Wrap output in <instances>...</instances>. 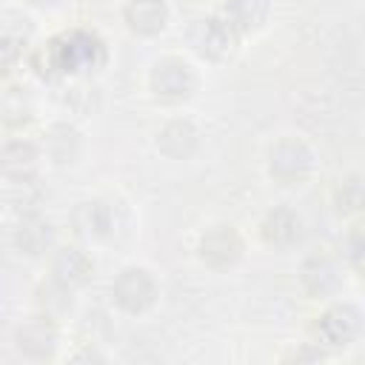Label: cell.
Returning <instances> with one entry per match:
<instances>
[{
	"mask_svg": "<svg viewBox=\"0 0 365 365\" xmlns=\"http://www.w3.org/2000/svg\"><path fill=\"white\" fill-rule=\"evenodd\" d=\"M71 231L83 242H114L128 231V208L117 197H91L74 205Z\"/></svg>",
	"mask_w": 365,
	"mask_h": 365,
	"instance_id": "obj_1",
	"label": "cell"
},
{
	"mask_svg": "<svg viewBox=\"0 0 365 365\" xmlns=\"http://www.w3.org/2000/svg\"><path fill=\"white\" fill-rule=\"evenodd\" d=\"M317 168V154L314 148L294 134L279 137L277 143H271V148L265 151V174L277 182V185H302L311 180Z\"/></svg>",
	"mask_w": 365,
	"mask_h": 365,
	"instance_id": "obj_2",
	"label": "cell"
},
{
	"mask_svg": "<svg viewBox=\"0 0 365 365\" xmlns=\"http://www.w3.org/2000/svg\"><path fill=\"white\" fill-rule=\"evenodd\" d=\"M111 302L125 317L148 314L160 299V282L145 265H125L111 279Z\"/></svg>",
	"mask_w": 365,
	"mask_h": 365,
	"instance_id": "obj_3",
	"label": "cell"
},
{
	"mask_svg": "<svg viewBox=\"0 0 365 365\" xmlns=\"http://www.w3.org/2000/svg\"><path fill=\"white\" fill-rule=\"evenodd\" d=\"M197 71L188 60L182 57H160L151 71H148V91L154 94V100L165 103V106H180L188 103L197 91Z\"/></svg>",
	"mask_w": 365,
	"mask_h": 365,
	"instance_id": "obj_4",
	"label": "cell"
},
{
	"mask_svg": "<svg viewBox=\"0 0 365 365\" xmlns=\"http://www.w3.org/2000/svg\"><path fill=\"white\" fill-rule=\"evenodd\" d=\"M362 331V311L354 302H331L314 322H311V336L317 345L325 351H339L356 342Z\"/></svg>",
	"mask_w": 365,
	"mask_h": 365,
	"instance_id": "obj_5",
	"label": "cell"
},
{
	"mask_svg": "<svg viewBox=\"0 0 365 365\" xmlns=\"http://www.w3.org/2000/svg\"><path fill=\"white\" fill-rule=\"evenodd\" d=\"M103 43L94 34L86 31H71L60 40H54L46 48L48 68L54 74H74V71H91L103 60Z\"/></svg>",
	"mask_w": 365,
	"mask_h": 365,
	"instance_id": "obj_6",
	"label": "cell"
},
{
	"mask_svg": "<svg viewBox=\"0 0 365 365\" xmlns=\"http://www.w3.org/2000/svg\"><path fill=\"white\" fill-rule=\"evenodd\" d=\"M185 40H188L191 51H194L200 60H205V63H225V60L234 54L237 43H240V37L228 29V23H225L220 14L197 17V20L188 26Z\"/></svg>",
	"mask_w": 365,
	"mask_h": 365,
	"instance_id": "obj_7",
	"label": "cell"
},
{
	"mask_svg": "<svg viewBox=\"0 0 365 365\" xmlns=\"http://www.w3.org/2000/svg\"><path fill=\"white\" fill-rule=\"evenodd\" d=\"M197 259L211 268V271H228L234 268L242 254H245V242H242V234L231 225V222H214L208 225L200 237H197Z\"/></svg>",
	"mask_w": 365,
	"mask_h": 365,
	"instance_id": "obj_8",
	"label": "cell"
},
{
	"mask_svg": "<svg viewBox=\"0 0 365 365\" xmlns=\"http://www.w3.org/2000/svg\"><path fill=\"white\" fill-rule=\"evenodd\" d=\"M14 348H17L20 356H26L31 362L54 359V354L60 348V325H57V319H51L48 314L34 311L31 317H26L14 328Z\"/></svg>",
	"mask_w": 365,
	"mask_h": 365,
	"instance_id": "obj_9",
	"label": "cell"
},
{
	"mask_svg": "<svg viewBox=\"0 0 365 365\" xmlns=\"http://www.w3.org/2000/svg\"><path fill=\"white\" fill-rule=\"evenodd\" d=\"M297 277H299V288L311 299H331L342 288V265L331 254H308Z\"/></svg>",
	"mask_w": 365,
	"mask_h": 365,
	"instance_id": "obj_10",
	"label": "cell"
},
{
	"mask_svg": "<svg viewBox=\"0 0 365 365\" xmlns=\"http://www.w3.org/2000/svg\"><path fill=\"white\" fill-rule=\"evenodd\" d=\"M305 222L291 205H274L259 220V240L274 251H291L302 242Z\"/></svg>",
	"mask_w": 365,
	"mask_h": 365,
	"instance_id": "obj_11",
	"label": "cell"
},
{
	"mask_svg": "<svg viewBox=\"0 0 365 365\" xmlns=\"http://www.w3.org/2000/svg\"><path fill=\"white\" fill-rule=\"evenodd\" d=\"M40 163H43V154H40V145L34 140L11 137L0 145V177L11 185L37 180Z\"/></svg>",
	"mask_w": 365,
	"mask_h": 365,
	"instance_id": "obj_12",
	"label": "cell"
},
{
	"mask_svg": "<svg viewBox=\"0 0 365 365\" xmlns=\"http://www.w3.org/2000/svg\"><path fill=\"white\" fill-rule=\"evenodd\" d=\"M200 128L188 117H171L165 120L154 134V148L165 160H191L200 148Z\"/></svg>",
	"mask_w": 365,
	"mask_h": 365,
	"instance_id": "obj_13",
	"label": "cell"
},
{
	"mask_svg": "<svg viewBox=\"0 0 365 365\" xmlns=\"http://www.w3.org/2000/svg\"><path fill=\"white\" fill-rule=\"evenodd\" d=\"M37 145H40L43 160H48L51 165L66 168V165H74L80 160V154H83V134H80V128L74 123L57 120V123L46 125L43 140Z\"/></svg>",
	"mask_w": 365,
	"mask_h": 365,
	"instance_id": "obj_14",
	"label": "cell"
},
{
	"mask_svg": "<svg viewBox=\"0 0 365 365\" xmlns=\"http://www.w3.org/2000/svg\"><path fill=\"white\" fill-rule=\"evenodd\" d=\"M54 242H57V228H54V222L48 217H43L40 211L20 217V222L14 228V248H17V254H23L29 259H37V257L51 254Z\"/></svg>",
	"mask_w": 365,
	"mask_h": 365,
	"instance_id": "obj_15",
	"label": "cell"
},
{
	"mask_svg": "<svg viewBox=\"0 0 365 365\" xmlns=\"http://www.w3.org/2000/svg\"><path fill=\"white\" fill-rule=\"evenodd\" d=\"M123 23L134 37H157L171 23V9L165 0H125Z\"/></svg>",
	"mask_w": 365,
	"mask_h": 365,
	"instance_id": "obj_16",
	"label": "cell"
},
{
	"mask_svg": "<svg viewBox=\"0 0 365 365\" xmlns=\"http://www.w3.org/2000/svg\"><path fill=\"white\" fill-rule=\"evenodd\" d=\"M51 277L68 285L71 291H80L94 277V259L80 245H60L51 251Z\"/></svg>",
	"mask_w": 365,
	"mask_h": 365,
	"instance_id": "obj_17",
	"label": "cell"
},
{
	"mask_svg": "<svg viewBox=\"0 0 365 365\" xmlns=\"http://www.w3.org/2000/svg\"><path fill=\"white\" fill-rule=\"evenodd\" d=\"M228 29L242 40L254 31H259L271 17V0H222L217 11Z\"/></svg>",
	"mask_w": 365,
	"mask_h": 365,
	"instance_id": "obj_18",
	"label": "cell"
},
{
	"mask_svg": "<svg viewBox=\"0 0 365 365\" xmlns=\"http://www.w3.org/2000/svg\"><path fill=\"white\" fill-rule=\"evenodd\" d=\"M37 114L34 97L26 86H9L0 91V125L17 131L26 128Z\"/></svg>",
	"mask_w": 365,
	"mask_h": 365,
	"instance_id": "obj_19",
	"label": "cell"
},
{
	"mask_svg": "<svg viewBox=\"0 0 365 365\" xmlns=\"http://www.w3.org/2000/svg\"><path fill=\"white\" fill-rule=\"evenodd\" d=\"M34 305H37L40 314H48L51 319L60 322V319L68 317L71 308H74V291L48 274V277H46L43 282H37V288H34Z\"/></svg>",
	"mask_w": 365,
	"mask_h": 365,
	"instance_id": "obj_20",
	"label": "cell"
},
{
	"mask_svg": "<svg viewBox=\"0 0 365 365\" xmlns=\"http://www.w3.org/2000/svg\"><path fill=\"white\" fill-rule=\"evenodd\" d=\"M331 202L336 208V214L342 217H356L365 205V188H362V177L359 174H345L342 180H336L334 191H331Z\"/></svg>",
	"mask_w": 365,
	"mask_h": 365,
	"instance_id": "obj_21",
	"label": "cell"
},
{
	"mask_svg": "<svg viewBox=\"0 0 365 365\" xmlns=\"http://www.w3.org/2000/svg\"><path fill=\"white\" fill-rule=\"evenodd\" d=\"M34 34V20L26 11L9 9L0 14V40H17V43H31Z\"/></svg>",
	"mask_w": 365,
	"mask_h": 365,
	"instance_id": "obj_22",
	"label": "cell"
},
{
	"mask_svg": "<svg viewBox=\"0 0 365 365\" xmlns=\"http://www.w3.org/2000/svg\"><path fill=\"white\" fill-rule=\"evenodd\" d=\"M362 251H365V240H362V225H351L342 240H339V254H342V265H348L351 271L362 268Z\"/></svg>",
	"mask_w": 365,
	"mask_h": 365,
	"instance_id": "obj_23",
	"label": "cell"
},
{
	"mask_svg": "<svg viewBox=\"0 0 365 365\" xmlns=\"http://www.w3.org/2000/svg\"><path fill=\"white\" fill-rule=\"evenodd\" d=\"M26 51H29V43L0 40V74H3V77H11V74L20 68Z\"/></svg>",
	"mask_w": 365,
	"mask_h": 365,
	"instance_id": "obj_24",
	"label": "cell"
},
{
	"mask_svg": "<svg viewBox=\"0 0 365 365\" xmlns=\"http://www.w3.org/2000/svg\"><path fill=\"white\" fill-rule=\"evenodd\" d=\"M322 359H328V351L317 342H299L297 348L282 354V362H297V365L299 362H322Z\"/></svg>",
	"mask_w": 365,
	"mask_h": 365,
	"instance_id": "obj_25",
	"label": "cell"
},
{
	"mask_svg": "<svg viewBox=\"0 0 365 365\" xmlns=\"http://www.w3.org/2000/svg\"><path fill=\"white\" fill-rule=\"evenodd\" d=\"M63 103L74 111H88L91 108V97H94V88L91 86H83V83H71L66 86V94H60Z\"/></svg>",
	"mask_w": 365,
	"mask_h": 365,
	"instance_id": "obj_26",
	"label": "cell"
},
{
	"mask_svg": "<svg viewBox=\"0 0 365 365\" xmlns=\"http://www.w3.org/2000/svg\"><path fill=\"white\" fill-rule=\"evenodd\" d=\"M71 359H74V362H103V354L86 345L83 351H77V354H71Z\"/></svg>",
	"mask_w": 365,
	"mask_h": 365,
	"instance_id": "obj_27",
	"label": "cell"
},
{
	"mask_svg": "<svg viewBox=\"0 0 365 365\" xmlns=\"http://www.w3.org/2000/svg\"><path fill=\"white\" fill-rule=\"evenodd\" d=\"M23 3H29V6H37V9H51V6H57L60 0H23Z\"/></svg>",
	"mask_w": 365,
	"mask_h": 365,
	"instance_id": "obj_28",
	"label": "cell"
}]
</instances>
